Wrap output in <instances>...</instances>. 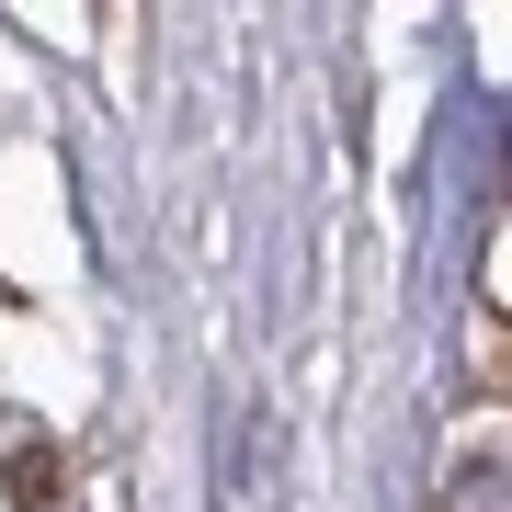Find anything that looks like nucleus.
I'll use <instances>...</instances> for the list:
<instances>
[{"label":"nucleus","instance_id":"1","mask_svg":"<svg viewBox=\"0 0 512 512\" xmlns=\"http://www.w3.org/2000/svg\"><path fill=\"white\" fill-rule=\"evenodd\" d=\"M456 512H501V467H467L456 478Z\"/></svg>","mask_w":512,"mask_h":512}]
</instances>
